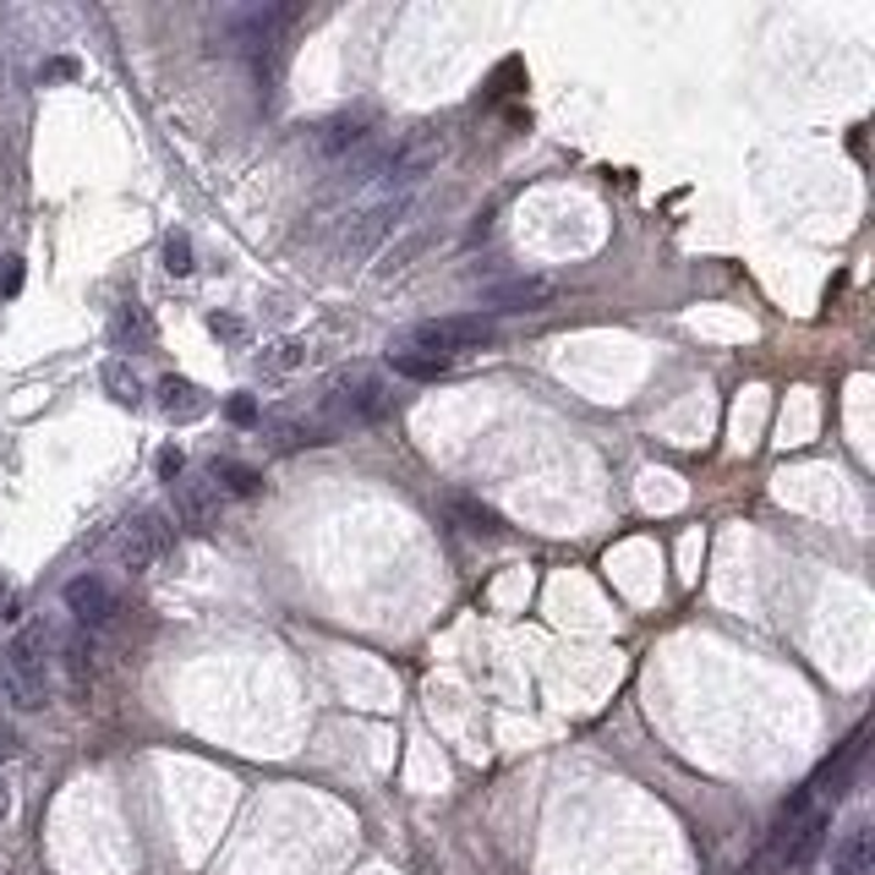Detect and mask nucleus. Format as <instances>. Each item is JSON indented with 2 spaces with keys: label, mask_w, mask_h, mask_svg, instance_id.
Instances as JSON below:
<instances>
[{
  "label": "nucleus",
  "mask_w": 875,
  "mask_h": 875,
  "mask_svg": "<svg viewBox=\"0 0 875 875\" xmlns=\"http://www.w3.org/2000/svg\"><path fill=\"white\" fill-rule=\"evenodd\" d=\"M22 290V258H6V269H0V296H17Z\"/></svg>",
  "instance_id": "nucleus-21"
},
{
  "label": "nucleus",
  "mask_w": 875,
  "mask_h": 875,
  "mask_svg": "<svg viewBox=\"0 0 875 875\" xmlns=\"http://www.w3.org/2000/svg\"><path fill=\"white\" fill-rule=\"evenodd\" d=\"M213 481H225V493H236V498H252L264 487V476L241 460H213Z\"/></svg>",
  "instance_id": "nucleus-16"
},
{
  "label": "nucleus",
  "mask_w": 875,
  "mask_h": 875,
  "mask_svg": "<svg viewBox=\"0 0 875 875\" xmlns=\"http://www.w3.org/2000/svg\"><path fill=\"white\" fill-rule=\"evenodd\" d=\"M6 809H11V794H6V788H0V815H6Z\"/></svg>",
  "instance_id": "nucleus-24"
},
{
  "label": "nucleus",
  "mask_w": 875,
  "mask_h": 875,
  "mask_svg": "<svg viewBox=\"0 0 875 875\" xmlns=\"http://www.w3.org/2000/svg\"><path fill=\"white\" fill-rule=\"evenodd\" d=\"M181 466H187V460H181V449H159V476H165V481H176Z\"/></svg>",
  "instance_id": "nucleus-22"
},
{
  "label": "nucleus",
  "mask_w": 875,
  "mask_h": 875,
  "mask_svg": "<svg viewBox=\"0 0 875 875\" xmlns=\"http://www.w3.org/2000/svg\"><path fill=\"white\" fill-rule=\"evenodd\" d=\"M208 329H213L219 339H230V345H241V339H247V324H241V318H230V312H213V318H208Z\"/></svg>",
  "instance_id": "nucleus-19"
},
{
  "label": "nucleus",
  "mask_w": 875,
  "mask_h": 875,
  "mask_svg": "<svg viewBox=\"0 0 875 875\" xmlns=\"http://www.w3.org/2000/svg\"><path fill=\"white\" fill-rule=\"evenodd\" d=\"M405 213H410V198H378L367 213H356V219L345 225V236H339L335 264H345V269L367 264V258H372V252L405 225Z\"/></svg>",
  "instance_id": "nucleus-3"
},
{
  "label": "nucleus",
  "mask_w": 875,
  "mask_h": 875,
  "mask_svg": "<svg viewBox=\"0 0 875 875\" xmlns=\"http://www.w3.org/2000/svg\"><path fill=\"white\" fill-rule=\"evenodd\" d=\"M553 296H558V285H553L547 274H520V279L487 285V290H481V307H487V312H541V307H553Z\"/></svg>",
  "instance_id": "nucleus-5"
},
{
  "label": "nucleus",
  "mask_w": 875,
  "mask_h": 875,
  "mask_svg": "<svg viewBox=\"0 0 875 875\" xmlns=\"http://www.w3.org/2000/svg\"><path fill=\"white\" fill-rule=\"evenodd\" d=\"M449 520H455L460 531H471V537H509L504 515H498V509H487V504L471 498V493H449Z\"/></svg>",
  "instance_id": "nucleus-11"
},
{
  "label": "nucleus",
  "mask_w": 875,
  "mask_h": 875,
  "mask_svg": "<svg viewBox=\"0 0 875 875\" xmlns=\"http://www.w3.org/2000/svg\"><path fill=\"white\" fill-rule=\"evenodd\" d=\"M389 367H395L400 378H421V384L449 372V361H438V356H421V350H405V345H400V350H389Z\"/></svg>",
  "instance_id": "nucleus-14"
},
{
  "label": "nucleus",
  "mask_w": 875,
  "mask_h": 875,
  "mask_svg": "<svg viewBox=\"0 0 875 875\" xmlns=\"http://www.w3.org/2000/svg\"><path fill=\"white\" fill-rule=\"evenodd\" d=\"M105 389H110V400L116 405H142V384H137V372L127 361H105Z\"/></svg>",
  "instance_id": "nucleus-15"
},
{
  "label": "nucleus",
  "mask_w": 875,
  "mask_h": 875,
  "mask_svg": "<svg viewBox=\"0 0 875 875\" xmlns=\"http://www.w3.org/2000/svg\"><path fill=\"white\" fill-rule=\"evenodd\" d=\"M170 520L165 515H132L127 526H121V537H116V547H121V558H127V569H148L153 558H165V547H170Z\"/></svg>",
  "instance_id": "nucleus-6"
},
{
  "label": "nucleus",
  "mask_w": 875,
  "mask_h": 875,
  "mask_svg": "<svg viewBox=\"0 0 875 875\" xmlns=\"http://www.w3.org/2000/svg\"><path fill=\"white\" fill-rule=\"evenodd\" d=\"M176 509H181V526H192V531L219 526V481H213V476L181 481V493H176Z\"/></svg>",
  "instance_id": "nucleus-8"
},
{
  "label": "nucleus",
  "mask_w": 875,
  "mask_h": 875,
  "mask_svg": "<svg viewBox=\"0 0 875 875\" xmlns=\"http://www.w3.org/2000/svg\"><path fill=\"white\" fill-rule=\"evenodd\" d=\"M389 405H395V395H389V384L384 378H372V372H356V378H339L335 389H329V400H324V410H329V432H339L345 421H378V416H389Z\"/></svg>",
  "instance_id": "nucleus-4"
},
{
  "label": "nucleus",
  "mask_w": 875,
  "mask_h": 875,
  "mask_svg": "<svg viewBox=\"0 0 875 875\" xmlns=\"http://www.w3.org/2000/svg\"><path fill=\"white\" fill-rule=\"evenodd\" d=\"M153 318H148V307H137V301H121V312H116V345L121 350H153Z\"/></svg>",
  "instance_id": "nucleus-13"
},
{
  "label": "nucleus",
  "mask_w": 875,
  "mask_h": 875,
  "mask_svg": "<svg viewBox=\"0 0 875 875\" xmlns=\"http://www.w3.org/2000/svg\"><path fill=\"white\" fill-rule=\"evenodd\" d=\"M225 410H230V421H236V427H252V421H264V416H258V400H252V395H236V400L225 405Z\"/></svg>",
  "instance_id": "nucleus-20"
},
{
  "label": "nucleus",
  "mask_w": 875,
  "mask_h": 875,
  "mask_svg": "<svg viewBox=\"0 0 875 875\" xmlns=\"http://www.w3.org/2000/svg\"><path fill=\"white\" fill-rule=\"evenodd\" d=\"M296 361H301V345H274V356H258L264 372H290Z\"/></svg>",
  "instance_id": "nucleus-18"
},
{
  "label": "nucleus",
  "mask_w": 875,
  "mask_h": 875,
  "mask_svg": "<svg viewBox=\"0 0 875 875\" xmlns=\"http://www.w3.org/2000/svg\"><path fill=\"white\" fill-rule=\"evenodd\" d=\"M0 689H6V700L17 712H39L50 700V635H44V624H28L6 646V657H0Z\"/></svg>",
  "instance_id": "nucleus-1"
},
{
  "label": "nucleus",
  "mask_w": 875,
  "mask_h": 875,
  "mask_svg": "<svg viewBox=\"0 0 875 875\" xmlns=\"http://www.w3.org/2000/svg\"><path fill=\"white\" fill-rule=\"evenodd\" d=\"M67 613L82 629H105L116 618V591L99 580V575H77L67 586Z\"/></svg>",
  "instance_id": "nucleus-7"
},
{
  "label": "nucleus",
  "mask_w": 875,
  "mask_h": 875,
  "mask_svg": "<svg viewBox=\"0 0 875 875\" xmlns=\"http://www.w3.org/2000/svg\"><path fill=\"white\" fill-rule=\"evenodd\" d=\"M159 410L170 421H198V416H208V395L198 384H187V378H165L159 384Z\"/></svg>",
  "instance_id": "nucleus-12"
},
{
  "label": "nucleus",
  "mask_w": 875,
  "mask_h": 875,
  "mask_svg": "<svg viewBox=\"0 0 875 875\" xmlns=\"http://www.w3.org/2000/svg\"><path fill=\"white\" fill-rule=\"evenodd\" d=\"M871 865H875V832H871V821H854V826L837 837V848H832V871L871 875Z\"/></svg>",
  "instance_id": "nucleus-10"
},
{
  "label": "nucleus",
  "mask_w": 875,
  "mask_h": 875,
  "mask_svg": "<svg viewBox=\"0 0 875 875\" xmlns=\"http://www.w3.org/2000/svg\"><path fill=\"white\" fill-rule=\"evenodd\" d=\"M498 329L481 318V312H460V318H427L405 335V350H421V356H438V361H455L460 350H481L493 345Z\"/></svg>",
  "instance_id": "nucleus-2"
},
{
  "label": "nucleus",
  "mask_w": 875,
  "mask_h": 875,
  "mask_svg": "<svg viewBox=\"0 0 875 875\" xmlns=\"http://www.w3.org/2000/svg\"><path fill=\"white\" fill-rule=\"evenodd\" d=\"M367 137H372V110H345V116H335V121L318 127V153L339 159V153L361 148Z\"/></svg>",
  "instance_id": "nucleus-9"
},
{
  "label": "nucleus",
  "mask_w": 875,
  "mask_h": 875,
  "mask_svg": "<svg viewBox=\"0 0 875 875\" xmlns=\"http://www.w3.org/2000/svg\"><path fill=\"white\" fill-rule=\"evenodd\" d=\"M6 597H11V591H6V580H0V607H6Z\"/></svg>",
  "instance_id": "nucleus-25"
},
{
  "label": "nucleus",
  "mask_w": 875,
  "mask_h": 875,
  "mask_svg": "<svg viewBox=\"0 0 875 875\" xmlns=\"http://www.w3.org/2000/svg\"><path fill=\"white\" fill-rule=\"evenodd\" d=\"M165 269L170 274H192V236L187 230H176V236H165Z\"/></svg>",
  "instance_id": "nucleus-17"
},
{
  "label": "nucleus",
  "mask_w": 875,
  "mask_h": 875,
  "mask_svg": "<svg viewBox=\"0 0 875 875\" xmlns=\"http://www.w3.org/2000/svg\"><path fill=\"white\" fill-rule=\"evenodd\" d=\"M11 755H17V739H11V734L0 728V760H11Z\"/></svg>",
  "instance_id": "nucleus-23"
}]
</instances>
